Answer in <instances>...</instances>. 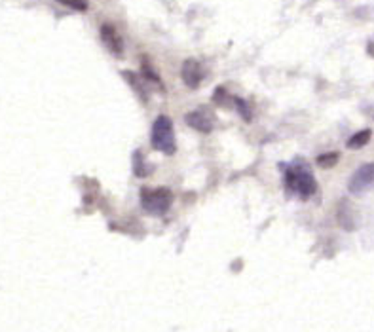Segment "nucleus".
<instances>
[{"mask_svg": "<svg viewBox=\"0 0 374 332\" xmlns=\"http://www.w3.org/2000/svg\"><path fill=\"white\" fill-rule=\"evenodd\" d=\"M152 147L154 150H160L164 154L173 156L177 150L175 142V130L169 116H158L152 124Z\"/></svg>", "mask_w": 374, "mask_h": 332, "instance_id": "nucleus-1", "label": "nucleus"}, {"mask_svg": "<svg viewBox=\"0 0 374 332\" xmlns=\"http://www.w3.org/2000/svg\"><path fill=\"white\" fill-rule=\"evenodd\" d=\"M285 184L289 192L297 194L300 198L314 196L317 190V183H315L314 175L306 169V167H291L285 173Z\"/></svg>", "mask_w": 374, "mask_h": 332, "instance_id": "nucleus-2", "label": "nucleus"}, {"mask_svg": "<svg viewBox=\"0 0 374 332\" xmlns=\"http://www.w3.org/2000/svg\"><path fill=\"white\" fill-rule=\"evenodd\" d=\"M173 194L167 188H143L141 190V205L147 213L160 217L169 211Z\"/></svg>", "mask_w": 374, "mask_h": 332, "instance_id": "nucleus-3", "label": "nucleus"}, {"mask_svg": "<svg viewBox=\"0 0 374 332\" xmlns=\"http://www.w3.org/2000/svg\"><path fill=\"white\" fill-rule=\"evenodd\" d=\"M348 190L351 194H367L374 190V164H365L350 177Z\"/></svg>", "mask_w": 374, "mask_h": 332, "instance_id": "nucleus-4", "label": "nucleus"}, {"mask_svg": "<svg viewBox=\"0 0 374 332\" xmlns=\"http://www.w3.org/2000/svg\"><path fill=\"white\" fill-rule=\"evenodd\" d=\"M181 76H183V82L191 89L200 88V84H202L203 80V69L202 65H200V61L196 59L184 61L183 69H181Z\"/></svg>", "mask_w": 374, "mask_h": 332, "instance_id": "nucleus-5", "label": "nucleus"}, {"mask_svg": "<svg viewBox=\"0 0 374 332\" xmlns=\"http://www.w3.org/2000/svg\"><path fill=\"white\" fill-rule=\"evenodd\" d=\"M101 40L103 44L107 46V50L110 54L114 55H122L124 54V40H122V36L116 30V27L113 25H101Z\"/></svg>", "mask_w": 374, "mask_h": 332, "instance_id": "nucleus-6", "label": "nucleus"}, {"mask_svg": "<svg viewBox=\"0 0 374 332\" xmlns=\"http://www.w3.org/2000/svg\"><path fill=\"white\" fill-rule=\"evenodd\" d=\"M186 124L192 125L194 130L202 131V133H209L213 130V116L203 110V108H198V110H192V113L186 114Z\"/></svg>", "mask_w": 374, "mask_h": 332, "instance_id": "nucleus-7", "label": "nucleus"}, {"mask_svg": "<svg viewBox=\"0 0 374 332\" xmlns=\"http://www.w3.org/2000/svg\"><path fill=\"white\" fill-rule=\"evenodd\" d=\"M122 76H124L125 80L131 84V88L135 89L137 95H139L143 101H147V99H149V93H147V89H144V78L143 76H137L135 72H128V71L122 72Z\"/></svg>", "mask_w": 374, "mask_h": 332, "instance_id": "nucleus-8", "label": "nucleus"}, {"mask_svg": "<svg viewBox=\"0 0 374 332\" xmlns=\"http://www.w3.org/2000/svg\"><path fill=\"white\" fill-rule=\"evenodd\" d=\"M370 137H373V131L363 130V131H359V133H356V135H351L350 139H348V142H346V147H348V149H351V150L363 149L365 144H368Z\"/></svg>", "mask_w": 374, "mask_h": 332, "instance_id": "nucleus-9", "label": "nucleus"}, {"mask_svg": "<svg viewBox=\"0 0 374 332\" xmlns=\"http://www.w3.org/2000/svg\"><path fill=\"white\" fill-rule=\"evenodd\" d=\"M339 160H340L339 152H329V154H321L319 158H317V166L325 167V169H331V167H334L339 164Z\"/></svg>", "mask_w": 374, "mask_h": 332, "instance_id": "nucleus-10", "label": "nucleus"}, {"mask_svg": "<svg viewBox=\"0 0 374 332\" xmlns=\"http://www.w3.org/2000/svg\"><path fill=\"white\" fill-rule=\"evenodd\" d=\"M63 6H69L76 12H86L89 8V0H57Z\"/></svg>", "mask_w": 374, "mask_h": 332, "instance_id": "nucleus-11", "label": "nucleus"}, {"mask_svg": "<svg viewBox=\"0 0 374 332\" xmlns=\"http://www.w3.org/2000/svg\"><path fill=\"white\" fill-rule=\"evenodd\" d=\"M133 167H135V175L137 177H147L149 175V169H147V164H144V160L141 161V152H135V156H133Z\"/></svg>", "mask_w": 374, "mask_h": 332, "instance_id": "nucleus-12", "label": "nucleus"}, {"mask_svg": "<svg viewBox=\"0 0 374 332\" xmlns=\"http://www.w3.org/2000/svg\"><path fill=\"white\" fill-rule=\"evenodd\" d=\"M143 78H147V80H150V82H154V84H158V86H162L160 74H156L154 69L150 67L149 61H144L143 63Z\"/></svg>", "mask_w": 374, "mask_h": 332, "instance_id": "nucleus-13", "label": "nucleus"}]
</instances>
